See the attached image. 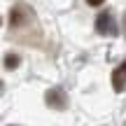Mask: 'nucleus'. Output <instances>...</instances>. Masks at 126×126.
Returning a JSON list of instances; mask_svg holds the SVG:
<instances>
[{
  "label": "nucleus",
  "instance_id": "obj_5",
  "mask_svg": "<svg viewBox=\"0 0 126 126\" xmlns=\"http://www.w3.org/2000/svg\"><path fill=\"white\" fill-rule=\"evenodd\" d=\"M105 0H86V5H91V7H100Z\"/></svg>",
  "mask_w": 126,
  "mask_h": 126
},
{
  "label": "nucleus",
  "instance_id": "obj_3",
  "mask_svg": "<svg viewBox=\"0 0 126 126\" xmlns=\"http://www.w3.org/2000/svg\"><path fill=\"white\" fill-rule=\"evenodd\" d=\"M124 86H126V61L119 63V65L112 70V89L117 91V94H122Z\"/></svg>",
  "mask_w": 126,
  "mask_h": 126
},
{
  "label": "nucleus",
  "instance_id": "obj_1",
  "mask_svg": "<svg viewBox=\"0 0 126 126\" xmlns=\"http://www.w3.org/2000/svg\"><path fill=\"white\" fill-rule=\"evenodd\" d=\"M96 31H98L100 35H117L119 26H117V21H114V16L110 12H103L96 19Z\"/></svg>",
  "mask_w": 126,
  "mask_h": 126
},
{
  "label": "nucleus",
  "instance_id": "obj_4",
  "mask_svg": "<svg viewBox=\"0 0 126 126\" xmlns=\"http://www.w3.org/2000/svg\"><path fill=\"white\" fill-rule=\"evenodd\" d=\"M19 63H21V59H19L16 54H7V56H5V68H7V70H12V68H16Z\"/></svg>",
  "mask_w": 126,
  "mask_h": 126
},
{
  "label": "nucleus",
  "instance_id": "obj_2",
  "mask_svg": "<svg viewBox=\"0 0 126 126\" xmlns=\"http://www.w3.org/2000/svg\"><path fill=\"white\" fill-rule=\"evenodd\" d=\"M45 100H47V105H49V108H56V110H63V108L68 105V96L63 94V89H59V86H54V89L47 91Z\"/></svg>",
  "mask_w": 126,
  "mask_h": 126
}]
</instances>
